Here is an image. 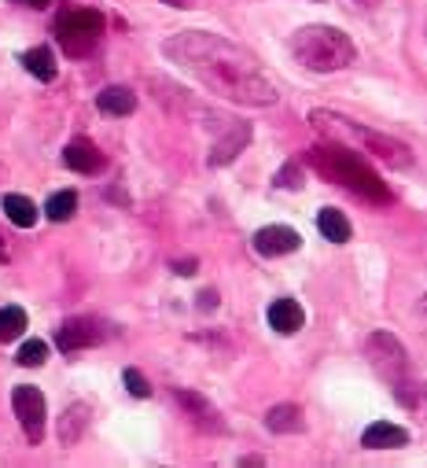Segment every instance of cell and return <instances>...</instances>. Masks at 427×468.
I'll return each instance as SVG.
<instances>
[{
  "instance_id": "10",
  "label": "cell",
  "mask_w": 427,
  "mask_h": 468,
  "mask_svg": "<svg viewBox=\"0 0 427 468\" xmlns=\"http://www.w3.org/2000/svg\"><path fill=\"white\" fill-rule=\"evenodd\" d=\"M247 141H251V126L236 119L229 130H222V133H218V141H214V148H210L206 163H210V166H225V163H233V159L247 148Z\"/></svg>"
},
{
  "instance_id": "24",
  "label": "cell",
  "mask_w": 427,
  "mask_h": 468,
  "mask_svg": "<svg viewBox=\"0 0 427 468\" xmlns=\"http://www.w3.org/2000/svg\"><path fill=\"white\" fill-rule=\"evenodd\" d=\"M122 384L130 388V395H133V399H148V395H151V384L144 380V373H141V369H126V373H122Z\"/></svg>"
},
{
  "instance_id": "25",
  "label": "cell",
  "mask_w": 427,
  "mask_h": 468,
  "mask_svg": "<svg viewBox=\"0 0 427 468\" xmlns=\"http://www.w3.org/2000/svg\"><path fill=\"white\" fill-rule=\"evenodd\" d=\"M276 185H280V188H298V185H302V170H298V163H287V166L276 174Z\"/></svg>"
},
{
  "instance_id": "21",
  "label": "cell",
  "mask_w": 427,
  "mask_h": 468,
  "mask_svg": "<svg viewBox=\"0 0 427 468\" xmlns=\"http://www.w3.org/2000/svg\"><path fill=\"white\" fill-rule=\"evenodd\" d=\"M23 328H26V310L23 306H5L0 310V343L19 339Z\"/></svg>"
},
{
  "instance_id": "14",
  "label": "cell",
  "mask_w": 427,
  "mask_h": 468,
  "mask_svg": "<svg viewBox=\"0 0 427 468\" xmlns=\"http://www.w3.org/2000/svg\"><path fill=\"white\" fill-rule=\"evenodd\" d=\"M96 107L103 111V114H133L137 111V92L133 89H126V85H107L99 96H96Z\"/></svg>"
},
{
  "instance_id": "13",
  "label": "cell",
  "mask_w": 427,
  "mask_h": 468,
  "mask_svg": "<svg viewBox=\"0 0 427 468\" xmlns=\"http://www.w3.org/2000/svg\"><path fill=\"white\" fill-rule=\"evenodd\" d=\"M361 446H365V450H401V446H409V431H405L401 424L376 420V424L365 428Z\"/></svg>"
},
{
  "instance_id": "18",
  "label": "cell",
  "mask_w": 427,
  "mask_h": 468,
  "mask_svg": "<svg viewBox=\"0 0 427 468\" xmlns=\"http://www.w3.org/2000/svg\"><path fill=\"white\" fill-rule=\"evenodd\" d=\"M317 229H320V237L332 240V244H347L350 240V221L336 207H325V210L317 214Z\"/></svg>"
},
{
  "instance_id": "5",
  "label": "cell",
  "mask_w": 427,
  "mask_h": 468,
  "mask_svg": "<svg viewBox=\"0 0 427 468\" xmlns=\"http://www.w3.org/2000/svg\"><path fill=\"white\" fill-rule=\"evenodd\" d=\"M365 355H369L372 369H376L380 380L394 391V399H398L401 406H420L423 388H420V380L412 377V362H409V355H405V346H401L391 332H372V335L365 339Z\"/></svg>"
},
{
  "instance_id": "28",
  "label": "cell",
  "mask_w": 427,
  "mask_h": 468,
  "mask_svg": "<svg viewBox=\"0 0 427 468\" xmlns=\"http://www.w3.org/2000/svg\"><path fill=\"white\" fill-rule=\"evenodd\" d=\"M16 5H26V8H37L41 12V8H48V0H16Z\"/></svg>"
},
{
  "instance_id": "11",
  "label": "cell",
  "mask_w": 427,
  "mask_h": 468,
  "mask_svg": "<svg viewBox=\"0 0 427 468\" xmlns=\"http://www.w3.org/2000/svg\"><path fill=\"white\" fill-rule=\"evenodd\" d=\"M173 399L184 406V413L203 428V431H225V420H222V413L214 410L203 395H195V391H184V388H177L173 391Z\"/></svg>"
},
{
  "instance_id": "20",
  "label": "cell",
  "mask_w": 427,
  "mask_h": 468,
  "mask_svg": "<svg viewBox=\"0 0 427 468\" xmlns=\"http://www.w3.org/2000/svg\"><path fill=\"white\" fill-rule=\"evenodd\" d=\"M23 67L37 78V81H56V74H59V67H56V56H52V48H30L26 56H23Z\"/></svg>"
},
{
  "instance_id": "27",
  "label": "cell",
  "mask_w": 427,
  "mask_h": 468,
  "mask_svg": "<svg viewBox=\"0 0 427 468\" xmlns=\"http://www.w3.org/2000/svg\"><path fill=\"white\" fill-rule=\"evenodd\" d=\"M173 270H177L181 277H192V273H195V262H192V259H188V262H173Z\"/></svg>"
},
{
  "instance_id": "19",
  "label": "cell",
  "mask_w": 427,
  "mask_h": 468,
  "mask_svg": "<svg viewBox=\"0 0 427 468\" xmlns=\"http://www.w3.org/2000/svg\"><path fill=\"white\" fill-rule=\"evenodd\" d=\"M0 210H5V218H8L12 225H19V229L37 225V207H34L26 196H19V192H8L5 203H0Z\"/></svg>"
},
{
  "instance_id": "7",
  "label": "cell",
  "mask_w": 427,
  "mask_h": 468,
  "mask_svg": "<svg viewBox=\"0 0 427 468\" xmlns=\"http://www.w3.org/2000/svg\"><path fill=\"white\" fill-rule=\"evenodd\" d=\"M12 406H16V417L23 424V435L30 442H41L45 439V395L30 384H19L12 391Z\"/></svg>"
},
{
  "instance_id": "2",
  "label": "cell",
  "mask_w": 427,
  "mask_h": 468,
  "mask_svg": "<svg viewBox=\"0 0 427 468\" xmlns=\"http://www.w3.org/2000/svg\"><path fill=\"white\" fill-rule=\"evenodd\" d=\"M306 163H309L320 177H328V181L350 188L354 196H361V199H369V203H391L387 181H380V174H376L354 148H347V144H336V141L317 144V148L306 152Z\"/></svg>"
},
{
  "instance_id": "30",
  "label": "cell",
  "mask_w": 427,
  "mask_h": 468,
  "mask_svg": "<svg viewBox=\"0 0 427 468\" xmlns=\"http://www.w3.org/2000/svg\"><path fill=\"white\" fill-rule=\"evenodd\" d=\"M420 310H423V314H427V292H423V299H420Z\"/></svg>"
},
{
  "instance_id": "3",
  "label": "cell",
  "mask_w": 427,
  "mask_h": 468,
  "mask_svg": "<svg viewBox=\"0 0 427 468\" xmlns=\"http://www.w3.org/2000/svg\"><path fill=\"white\" fill-rule=\"evenodd\" d=\"M309 122H313V130L320 137H328L336 144H347V148H358V152H365V155H372V159H380V163H387L394 170L412 166L409 144H401L391 133H380V130H369L361 122H350V119H343V114H336V111H313Z\"/></svg>"
},
{
  "instance_id": "16",
  "label": "cell",
  "mask_w": 427,
  "mask_h": 468,
  "mask_svg": "<svg viewBox=\"0 0 427 468\" xmlns=\"http://www.w3.org/2000/svg\"><path fill=\"white\" fill-rule=\"evenodd\" d=\"M266 428H269L273 435H298V431L306 428V417H302L298 406L284 402V406H273V410L266 413Z\"/></svg>"
},
{
  "instance_id": "23",
  "label": "cell",
  "mask_w": 427,
  "mask_h": 468,
  "mask_svg": "<svg viewBox=\"0 0 427 468\" xmlns=\"http://www.w3.org/2000/svg\"><path fill=\"white\" fill-rule=\"evenodd\" d=\"M45 362H48V343H45V339H30V343L19 346V366L37 369V366H45Z\"/></svg>"
},
{
  "instance_id": "6",
  "label": "cell",
  "mask_w": 427,
  "mask_h": 468,
  "mask_svg": "<svg viewBox=\"0 0 427 468\" xmlns=\"http://www.w3.org/2000/svg\"><path fill=\"white\" fill-rule=\"evenodd\" d=\"M103 34V16L92 8H70L56 19V41L67 56H89Z\"/></svg>"
},
{
  "instance_id": "29",
  "label": "cell",
  "mask_w": 427,
  "mask_h": 468,
  "mask_svg": "<svg viewBox=\"0 0 427 468\" xmlns=\"http://www.w3.org/2000/svg\"><path fill=\"white\" fill-rule=\"evenodd\" d=\"M361 8H380V0H358Z\"/></svg>"
},
{
  "instance_id": "4",
  "label": "cell",
  "mask_w": 427,
  "mask_h": 468,
  "mask_svg": "<svg viewBox=\"0 0 427 468\" xmlns=\"http://www.w3.org/2000/svg\"><path fill=\"white\" fill-rule=\"evenodd\" d=\"M287 45H291V56L306 70H317V74H336L358 59V45L350 41V34L339 27H325V23H309L295 30Z\"/></svg>"
},
{
  "instance_id": "22",
  "label": "cell",
  "mask_w": 427,
  "mask_h": 468,
  "mask_svg": "<svg viewBox=\"0 0 427 468\" xmlns=\"http://www.w3.org/2000/svg\"><path fill=\"white\" fill-rule=\"evenodd\" d=\"M74 210H78V196H74V192H56V196H48V203H45V218H48V221H70Z\"/></svg>"
},
{
  "instance_id": "1",
  "label": "cell",
  "mask_w": 427,
  "mask_h": 468,
  "mask_svg": "<svg viewBox=\"0 0 427 468\" xmlns=\"http://www.w3.org/2000/svg\"><path fill=\"white\" fill-rule=\"evenodd\" d=\"M162 56L195 78L206 92L222 96L240 107H273L280 100V89L269 81L262 63L240 48L236 41L210 34V30H181L162 41Z\"/></svg>"
},
{
  "instance_id": "26",
  "label": "cell",
  "mask_w": 427,
  "mask_h": 468,
  "mask_svg": "<svg viewBox=\"0 0 427 468\" xmlns=\"http://www.w3.org/2000/svg\"><path fill=\"white\" fill-rule=\"evenodd\" d=\"M214 306H218V295H214V292H203V295H199V310H214Z\"/></svg>"
},
{
  "instance_id": "12",
  "label": "cell",
  "mask_w": 427,
  "mask_h": 468,
  "mask_svg": "<svg viewBox=\"0 0 427 468\" xmlns=\"http://www.w3.org/2000/svg\"><path fill=\"white\" fill-rule=\"evenodd\" d=\"M63 163H67L70 170H78V174H99V170L107 166L103 152H99L92 141H81V137L63 148Z\"/></svg>"
},
{
  "instance_id": "9",
  "label": "cell",
  "mask_w": 427,
  "mask_h": 468,
  "mask_svg": "<svg viewBox=\"0 0 427 468\" xmlns=\"http://www.w3.org/2000/svg\"><path fill=\"white\" fill-rule=\"evenodd\" d=\"M302 248V237L291 225H266L255 232V251L262 259H276V255H291Z\"/></svg>"
},
{
  "instance_id": "17",
  "label": "cell",
  "mask_w": 427,
  "mask_h": 468,
  "mask_svg": "<svg viewBox=\"0 0 427 468\" xmlns=\"http://www.w3.org/2000/svg\"><path fill=\"white\" fill-rule=\"evenodd\" d=\"M89 420H92V410H89L85 402H70L67 413H63V420H59V442H63V446H74V442L85 435Z\"/></svg>"
},
{
  "instance_id": "31",
  "label": "cell",
  "mask_w": 427,
  "mask_h": 468,
  "mask_svg": "<svg viewBox=\"0 0 427 468\" xmlns=\"http://www.w3.org/2000/svg\"><path fill=\"white\" fill-rule=\"evenodd\" d=\"M0 255H8V251H5V232H0Z\"/></svg>"
},
{
  "instance_id": "15",
  "label": "cell",
  "mask_w": 427,
  "mask_h": 468,
  "mask_svg": "<svg viewBox=\"0 0 427 468\" xmlns=\"http://www.w3.org/2000/svg\"><path fill=\"white\" fill-rule=\"evenodd\" d=\"M302 321H306V314H302V306H298L295 299H276V303L269 306V324H273L280 335H295V332L302 328Z\"/></svg>"
},
{
  "instance_id": "8",
  "label": "cell",
  "mask_w": 427,
  "mask_h": 468,
  "mask_svg": "<svg viewBox=\"0 0 427 468\" xmlns=\"http://www.w3.org/2000/svg\"><path fill=\"white\" fill-rule=\"evenodd\" d=\"M103 332L92 317H67L59 328H56V346L63 350V355H74V350H85L92 343H99Z\"/></svg>"
}]
</instances>
